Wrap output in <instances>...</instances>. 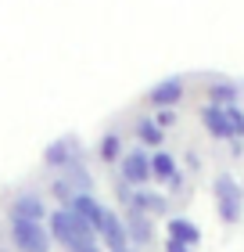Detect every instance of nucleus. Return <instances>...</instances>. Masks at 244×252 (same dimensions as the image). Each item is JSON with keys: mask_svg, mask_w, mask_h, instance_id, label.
Instances as JSON below:
<instances>
[{"mask_svg": "<svg viewBox=\"0 0 244 252\" xmlns=\"http://www.w3.org/2000/svg\"><path fill=\"white\" fill-rule=\"evenodd\" d=\"M97 231L90 223H83L76 213L68 209H54L51 213V238L61 242L68 252H97Z\"/></svg>", "mask_w": 244, "mask_h": 252, "instance_id": "obj_1", "label": "nucleus"}, {"mask_svg": "<svg viewBox=\"0 0 244 252\" xmlns=\"http://www.w3.org/2000/svg\"><path fill=\"white\" fill-rule=\"evenodd\" d=\"M11 242L22 252H47L51 249V231L43 223H26V220H11Z\"/></svg>", "mask_w": 244, "mask_h": 252, "instance_id": "obj_2", "label": "nucleus"}, {"mask_svg": "<svg viewBox=\"0 0 244 252\" xmlns=\"http://www.w3.org/2000/svg\"><path fill=\"white\" fill-rule=\"evenodd\" d=\"M119 177H122V184H130V188H144L151 180V155L144 152V148H130V152H122Z\"/></svg>", "mask_w": 244, "mask_h": 252, "instance_id": "obj_3", "label": "nucleus"}, {"mask_svg": "<svg viewBox=\"0 0 244 252\" xmlns=\"http://www.w3.org/2000/svg\"><path fill=\"white\" fill-rule=\"evenodd\" d=\"M216 202H219V216H223V223H237L244 205H241V188L234 177H219L216 180Z\"/></svg>", "mask_w": 244, "mask_h": 252, "instance_id": "obj_4", "label": "nucleus"}, {"mask_svg": "<svg viewBox=\"0 0 244 252\" xmlns=\"http://www.w3.org/2000/svg\"><path fill=\"white\" fill-rule=\"evenodd\" d=\"M97 234H101V242L108 245L111 252H122L126 245H130V234H126V223L115 216L111 209L101 216V223H97Z\"/></svg>", "mask_w": 244, "mask_h": 252, "instance_id": "obj_5", "label": "nucleus"}, {"mask_svg": "<svg viewBox=\"0 0 244 252\" xmlns=\"http://www.w3.org/2000/svg\"><path fill=\"white\" fill-rule=\"evenodd\" d=\"M183 90H187V83H183L180 76H169V79H162V83L151 87L147 101H151L155 108H172V105H176V101L183 97Z\"/></svg>", "mask_w": 244, "mask_h": 252, "instance_id": "obj_6", "label": "nucleus"}, {"mask_svg": "<svg viewBox=\"0 0 244 252\" xmlns=\"http://www.w3.org/2000/svg\"><path fill=\"white\" fill-rule=\"evenodd\" d=\"M65 209H68V213H76L79 220H83V223H90V227H94V231H97L101 216L108 213V209H104V205H101V202L94 198V194H83V191H79V194H72V202H68Z\"/></svg>", "mask_w": 244, "mask_h": 252, "instance_id": "obj_7", "label": "nucleus"}, {"mask_svg": "<svg viewBox=\"0 0 244 252\" xmlns=\"http://www.w3.org/2000/svg\"><path fill=\"white\" fill-rule=\"evenodd\" d=\"M47 216V205H43L36 194H22V198L11 202V220H26V223H40Z\"/></svg>", "mask_w": 244, "mask_h": 252, "instance_id": "obj_8", "label": "nucleus"}, {"mask_svg": "<svg viewBox=\"0 0 244 252\" xmlns=\"http://www.w3.org/2000/svg\"><path fill=\"white\" fill-rule=\"evenodd\" d=\"M201 123H205V130L212 133L216 141H234V133H230V119H226V108L205 105V108H201Z\"/></svg>", "mask_w": 244, "mask_h": 252, "instance_id": "obj_9", "label": "nucleus"}, {"mask_svg": "<svg viewBox=\"0 0 244 252\" xmlns=\"http://www.w3.org/2000/svg\"><path fill=\"white\" fill-rule=\"evenodd\" d=\"M151 177H158V180H169L172 188H180V173H176V158H172L169 152H155L151 155Z\"/></svg>", "mask_w": 244, "mask_h": 252, "instance_id": "obj_10", "label": "nucleus"}, {"mask_svg": "<svg viewBox=\"0 0 244 252\" xmlns=\"http://www.w3.org/2000/svg\"><path fill=\"white\" fill-rule=\"evenodd\" d=\"M126 234H130V242H136V245H147L151 238H155V227H151V220H147L144 213L130 209V220H126Z\"/></svg>", "mask_w": 244, "mask_h": 252, "instance_id": "obj_11", "label": "nucleus"}, {"mask_svg": "<svg viewBox=\"0 0 244 252\" xmlns=\"http://www.w3.org/2000/svg\"><path fill=\"white\" fill-rule=\"evenodd\" d=\"M169 238L190 249V245L201 242V231H197V223H190V220H183V216H176V220H169Z\"/></svg>", "mask_w": 244, "mask_h": 252, "instance_id": "obj_12", "label": "nucleus"}, {"mask_svg": "<svg viewBox=\"0 0 244 252\" xmlns=\"http://www.w3.org/2000/svg\"><path fill=\"white\" fill-rule=\"evenodd\" d=\"M237 97H241V90H237L234 83H226V79H216V83L208 87V105H216V108L237 105Z\"/></svg>", "mask_w": 244, "mask_h": 252, "instance_id": "obj_13", "label": "nucleus"}, {"mask_svg": "<svg viewBox=\"0 0 244 252\" xmlns=\"http://www.w3.org/2000/svg\"><path fill=\"white\" fill-rule=\"evenodd\" d=\"M76 152H72V141H68V137H61V141H54L47 152H43V162L47 166H72L76 162Z\"/></svg>", "mask_w": 244, "mask_h": 252, "instance_id": "obj_14", "label": "nucleus"}, {"mask_svg": "<svg viewBox=\"0 0 244 252\" xmlns=\"http://www.w3.org/2000/svg\"><path fill=\"white\" fill-rule=\"evenodd\" d=\"M130 209H136V213H165V198L162 194H151V191H144V188H136L133 194H130Z\"/></svg>", "mask_w": 244, "mask_h": 252, "instance_id": "obj_15", "label": "nucleus"}, {"mask_svg": "<svg viewBox=\"0 0 244 252\" xmlns=\"http://www.w3.org/2000/svg\"><path fill=\"white\" fill-rule=\"evenodd\" d=\"M136 137H140L144 144L158 148V144H162V137H165V130H162L155 119H136Z\"/></svg>", "mask_w": 244, "mask_h": 252, "instance_id": "obj_16", "label": "nucleus"}, {"mask_svg": "<svg viewBox=\"0 0 244 252\" xmlns=\"http://www.w3.org/2000/svg\"><path fill=\"white\" fill-rule=\"evenodd\" d=\"M97 155L104 158V162H119V158H122V141H119V133H108V137H101V144H97Z\"/></svg>", "mask_w": 244, "mask_h": 252, "instance_id": "obj_17", "label": "nucleus"}, {"mask_svg": "<svg viewBox=\"0 0 244 252\" xmlns=\"http://www.w3.org/2000/svg\"><path fill=\"white\" fill-rule=\"evenodd\" d=\"M226 119H230V133H234V141H241V137H244V112L237 105H230L226 108Z\"/></svg>", "mask_w": 244, "mask_h": 252, "instance_id": "obj_18", "label": "nucleus"}, {"mask_svg": "<svg viewBox=\"0 0 244 252\" xmlns=\"http://www.w3.org/2000/svg\"><path fill=\"white\" fill-rule=\"evenodd\" d=\"M155 123L162 126V130H169V126L176 123V112H172V108H158V116H155Z\"/></svg>", "mask_w": 244, "mask_h": 252, "instance_id": "obj_19", "label": "nucleus"}, {"mask_svg": "<svg viewBox=\"0 0 244 252\" xmlns=\"http://www.w3.org/2000/svg\"><path fill=\"white\" fill-rule=\"evenodd\" d=\"M165 252H190L187 245H180V242H172V238H169V242H165Z\"/></svg>", "mask_w": 244, "mask_h": 252, "instance_id": "obj_20", "label": "nucleus"}, {"mask_svg": "<svg viewBox=\"0 0 244 252\" xmlns=\"http://www.w3.org/2000/svg\"><path fill=\"white\" fill-rule=\"evenodd\" d=\"M122 252H133V249H122Z\"/></svg>", "mask_w": 244, "mask_h": 252, "instance_id": "obj_21", "label": "nucleus"}]
</instances>
